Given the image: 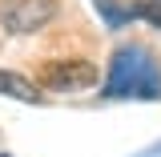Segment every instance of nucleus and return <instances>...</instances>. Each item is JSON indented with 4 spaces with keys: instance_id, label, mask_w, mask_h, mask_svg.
<instances>
[{
    "instance_id": "f257e3e1",
    "label": "nucleus",
    "mask_w": 161,
    "mask_h": 157,
    "mask_svg": "<svg viewBox=\"0 0 161 157\" xmlns=\"http://www.w3.org/2000/svg\"><path fill=\"white\" fill-rule=\"evenodd\" d=\"M105 101H161V69L145 44H117L101 81Z\"/></svg>"
},
{
    "instance_id": "f03ea898",
    "label": "nucleus",
    "mask_w": 161,
    "mask_h": 157,
    "mask_svg": "<svg viewBox=\"0 0 161 157\" xmlns=\"http://www.w3.org/2000/svg\"><path fill=\"white\" fill-rule=\"evenodd\" d=\"M44 89V93H60V97H69V93H89V89H97L101 85V73L93 60L85 57H57V60H44L36 69V77H32Z\"/></svg>"
},
{
    "instance_id": "7ed1b4c3",
    "label": "nucleus",
    "mask_w": 161,
    "mask_h": 157,
    "mask_svg": "<svg viewBox=\"0 0 161 157\" xmlns=\"http://www.w3.org/2000/svg\"><path fill=\"white\" fill-rule=\"evenodd\" d=\"M60 12V0H0V28L4 36H32L48 28Z\"/></svg>"
},
{
    "instance_id": "20e7f679",
    "label": "nucleus",
    "mask_w": 161,
    "mask_h": 157,
    "mask_svg": "<svg viewBox=\"0 0 161 157\" xmlns=\"http://www.w3.org/2000/svg\"><path fill=\"white\" fill-rule=\"evenodd\" d=\"M0 97L24 101V105H40V101H44V89H40V85H36L32 77H24V73L0 69Z\"/></svg>"
},
{
    "instance_id": "39448f33",
    "label": "nucleus",
    "mask_w": 161,
    "mask_h": 157,
    "mask_svg": "<svg viewBox=\"0 0 161 157\" xmlns=\"http://www.w3.org/2000/svg\"><path fill=\"white\" fill-rule=\"evenodd\" d=\"M97 12H101V20H105L109 28H121V24H129V20H133V4H117V0H97Z\"/></svg>"
},
{
    "instance_id": "423d86ee",
    "label": "nucleus",
    "mask_w": 161,
    "mask_h": 157,
    "mask_svg": "<svg viewBox=\"0 0 161 157\" xmlns=\"http://www.w3.org/2000/svg\"><path fill=\"white\" fill-rule=\"evenodd\" d=\"M133 20H149L161 28V0H137L133 4Z\"/></svg>"
},
{
    "instance_id": "0eeeda50",
    "label": "nucleus",
    "mask_w": 161,
    "mask_h": 157,
    "mask_svg": "<svg viewBox=\"0 0 161 157\" xmlns=\"http://www.w3.org/2000/svg\"><path fill=\"white\" fill-rule=\"evenodd\" d=\"M133 157H161V141H157V145H149V149H141V153H133Z\"/></svg>"
},
{
    "instance_id": "6e6552de",
    "label": "nucleus",
    "mask_w": 161,
    "mask_h": 157,
    "mask_svg": "<svg viewBox=\"0 0 161 157\" xmlns=\"http://www.w3.org/2000/svg\"><path fill=\"white\" fill-rule=\"evenodd\" d=\"M0 157H8V153H0Z\"/></svg>"
}]
</instances>
